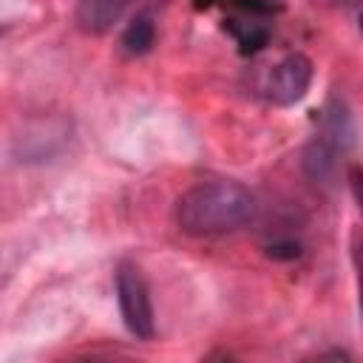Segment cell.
<instances>
[{
  "label": "cell",
  "mask_w": 363,
  "mask_h": 363,
  "mask_svg": "<svg viewBox=\"0 0 363 363\" xmlns=\"http://www.w3.org/2000/svg\"><path fill=\"white\" fill-rule=\"evenodd\" d=\"M116 303L125 329L136 340H153L156 335V320H153V303H150V289L136 264H119L116 267Z\"/></svg>",
  "instance_id": "cell-2"
},
{
  "label": "cell",
  "mask_w": 363,
  "mask_h": 363,
  "mask_svg": "<svg viewBox=\"0 0 363 363\" xmlns=\"http://www.w3.org/2000/svg\"><path fill=\"white\" fill-rule=\"evenodd\" d=\"M130 0H77L74 20L85 34H108L125 14Z\"/></svg>",
  "instance_id": "cell-4"
},
{
  "label": "cell",
  "mask_w": 363,
  "mask_h": 363,
  "mask_svg": "<svg viewBox=\"0 0 363 363\" xmlns=\"http://www.w3.org/2000/svg\"><path fill=\"white\" fill-rule=\"evenodd\" d=\"M360 31H363V14H360Z\"/></svg>",
  "instance_id": "cell-8"
},
{
  "label": "cell",
  "mask_w": 363,
  "mask_h": 363,
  "mask_svg": "<svg viewBox=\"0 0 363 363\" xmlns=\"http://www.w3.org/2000/svg\"><path fill=\"white\" fill-rule=\"evenodd\" d=\"M346 179H349L352 199H354V204H357L360 213H363V167H360V164H352L349 173H346Z\"/></svg>",
  "instance_id": "cell-6"
},
{
  "label": "cell",
  "mask_w": 363,
  "mask_h": 363,
  "mask_svg": "<svg viewBox=\"0 0 363 363\" xmlns=\"http://www.w3.org/2000/svg\"><path fill=\"white\" fill-rule=\"evenodd\" d=\"M312 85V60L303 54H286L264 79V94L272 105H295Z\"/></svg>",
  "instance_id": "cell-3"
},
{
  "label": "cell",
  "mask_w": 363,
  "mask_h": 363,
  "mask_svg": "<svg viewBox=\"0 0 363 363\" xmlns=\"http://www.w3.org/2000/svg\"><path fill=\"white\" fill-rule=\"evenodd\" d=\"M153 43H156V26H153V20H150L147 14H136V17L125 26V31H122V37H119L122 51L130 54V57L147 54V51L153 48Z\"/></svg>",
  "instance_id": "cell-5"
},
{
  "label": "cell",
  "mask_w": 363,
  "mask_h": 363,
  "mask_svg": "<svg viewBox=\"0 0 363 363\" xmlns=\"http://www.w3.org/2000/svg\"><path fill=\"white\" fill-rule=\"evenodd\" d=\"M258 201L250 187L230 179L193 184L176 201V224L196 238L238 233L255 218Z\"/></svg>",
  "instance_id": "cell-1"
},
{
  "label": "cell",
  "mask_w": 363,
  "mask_h": 363,
  "mask_svg": "<svg viewBox=\"0 0 363 363\" xmlns=\"http://www.w3.org/2000/svg\"><path fill=\"white\" fill-rule=\"evenodd\" d=\"M360 315H363V247H360Z\"/></svg>",
  "instance_id": "cell-7"
}]
</instances>
